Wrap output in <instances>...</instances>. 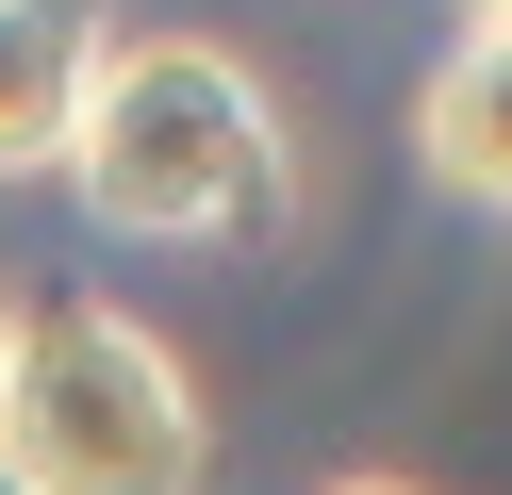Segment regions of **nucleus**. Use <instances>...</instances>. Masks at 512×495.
Masks as SVG:
<instances>
[{
  "label": "nucleus",
  "mask_w": 512,
  "mask_h": 495,
  "mask_svg": "<svg viewBox=\"0 0 512 495\" xmlns=\"http://www.w3.org/2000/svg\"><path fill=\"white\" fill-rule=\"evenodd\" d=\"M67 198L133 248H232V231H281L298 182H281V116L215 33H116L100 83L67 116Z\"/></svg>",
  "instance_id": "obj_1"
},
{
  "label": "nucleus",
  "mask_w": 512,
  "mask_h": 495,
  "mask_svg": "<svg viewBox=\"0 0 512 495\" xmlns=\"http://www.w3.org/2000/svg\"><path fill=\"white\" fill-rule=\"evenodd\" d=\"M0 479L17 495H215V413L182 380V347L116 297L17 330V380H0Z\"/></svg>",
  "instance_id": "obj_2"
},
{
  "label": "nucleus",
  "mask_w": 512,
  "mask_h": 495,
  "mask_svg": "<svg viewBox=\"0 0 512 495\" xmlns=\"http://www.w3.org/2000/svg\"><path fill=\"white\" fill-rule=\"evenodd\" d=\"M100 0H0V182H34V165H67V116L83 83H100Z\"/></svg>",
  "instance_id": "obj_3"
},
{
  "label": "nucleus",
  "mask_w": 512,
  "mask_h": 495,
  "mask_svg": "<svg viewBox=\"0 0 512 495\" xmlns=\"http://www.w3.org/2000/svg\"><path fill=\"white\" fill-rule=\"evenodd\" d=\"M413 149L463 215H512V33H463V50L413 83Z\"/></svg>",
  "instance_id": "obj_4"
},
{
  "label": "nucleus",
  "mask_w": 512,
  "mask_h": 495,
  "mask_svg": "<svg viewBox=\"0 0 512 495\" xmlns=\"http://www.w3.org/2000/svg\"><path fill=\"white\" fill-rule=\"evenodd\" d=\"M314 495H430V479H397V462H364V479H314Z\"/></svg>",
  "instance_id": "obj_5"
},
{
  "label": "nucleus",
  "mask_w": 512,
  "mask_h": 495,
  "mask_svg": "<svg viewBox=\"0 0 512 495\" xmlns=\"http://www.w3.org/2000/svg\"><path fill=\"white\" fill-rule=\"evenodd\" d=\"M17 330H34V314H17V297H0V380H17Z\"/></svg>",
  "instance_id": "obj_6"
},
{
  "label": "nucleus",
  "mask_w": 512,
  "mask_h": 495,
  "mask_svg": "<svg viewBox=\"0 0 512 495\" xmlns=\"http://www.w3.org/2000/svg\"><path fill=\"white\" fill-rule=\"evenodd\" d=\"M463 33H512V0H463Z\"/></svg>",
  "instance_id": "obj_7"
},
{
  "label": "nucleus",
  "mask_w": 512,
  "mask_h": 495,
  "mask_svg": "<svg viewBox=\"0 0 512 495\" xmlns=\"http://www.w3.org/2000/svg\"><path fill=\"white\" fill-rule=\"evenodd\" d=\"M0 495H17V479H0Z\"/></svg>",
  "instance_id": "obj_8"
}]
</instances>
